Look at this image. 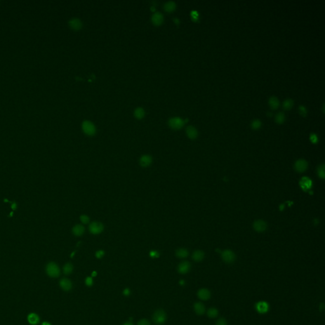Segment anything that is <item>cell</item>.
<instances>
[{
    "mask_svg": "<svg viewBox=\"0 0 325 325\" xmlns=\"http://www.w3.org/2000/svg\"><path fill=\"white\" fill-rule=\"evenodd\" d=\"M186 133L187 136L191 139L196 138L197 137V135H198V132H197L196 128L193 126H189L187 127Z\"/></svg>",
    "mask_w": 325,
    "mask_h": 325,
    "instance_id": "cell-15",
    "label": "cell"
},
{
    "mask_svg": "<svg viewBox=\"0 0 325 325\" xmlns=\"http://www.w3.org/2000/svg\"><path fill=\"white\" fill-rule=\"evenodd\" d=\"M82 129L86 135L92 136L96 133V128L93 123L90 121H84L82 123Z\"/></svg>",
    "mask_w": 325,
    "mask_h": 325,
    "instance_id": "cell-4",
    "label": "cell"
},
{
    "mask_svg": "<svg viewBox=\"0 0 325 325\" xmlns=\"http://www.w3.org/2000/svg\"><path fill=\"white\" fill-rule=\"evenodd\" d=\"M60 286L63 290L67 291L71 290L72 287L71 281L66 278H63L61 279L60 281Z\"/></svg>",
    "mask_w": 325,
    "mask_h": 325,
    "instance_id": "cell-12",
    "label": "cell"
},
{
    "mask_svg": "<svg viewBox=\"0 0 325 325\" xmlns=\"http://www.w3.org/2000/svg\"><path fill=\"white\" fill-rule=\"evenodd\" d=\"M216 325H227V322H226V321H225V319L220 318L217 322Z\"/></svg>",
    "mask_w": 325,
    "mask_h": 325,
    "instance_id": "cell-37",
    "label": "cell"
},
{
    "mask_svg": "<svg viewBox=\"0 0 325 325\" xmlns=\"http://www.w3.org/2000/svg\"><path fill=\"white\" fill-rule=\"evenodd\" d=\"M308 167V164L304 159H299L295 163V168L297 171L302 173L305 171Z\"/></svg>",
    "mask_w": 325,
    "mask_h": 325,
    "instance_id": "cell-8",
    "label": "cell"
},
{
    "mask_svg": "<svg viewBox=\"0 0 325 325\" xmlns=\"http://www.w3.org/2000/svg\"><path fill=\"white\" fill-rule=\"evenodd\" d=\"M123 325H134V324H133L132 323H131V321H128V322L125 323Z\"/></svg>",
    "mask_w": 325,
    "mask_h": 325,
    "instance_id": "cell-40",
    "label": "cell"
},
{
    "mask_svg": "<svg viewBox=\"0 0 325 325\" xmlns=\"http://www.w3.org/2000/svg\"><path fill=\"white\" fill-rule=\"evenodd\" d=\"M198 297L203 300H207L210 297V292L207 289H200L197 292Z\"/></svg>",
    "mask_w": 325,
    "mask_h": 325,
    "instance_id": "cell-16",
    "label": "cell"
},
{
    "mask_svg": "<svg viewBox=\"0 0 325 325\" xmlns=\"http://www.w3.org/2000/svg\"><path fill=\"white\" fill-rule=\"evenodd\" d=\"M204 257V253L203 251L196 250L192 253V258L196 262H200L203 260Z\"/></svg>",
    "mask_w": 325,
    "mask_h": 325,
    "instance_id": "cell-18",
    "label": "cell"
},
{
    "mask_svg": "<svg viewBox=\"0 0 325 325\" xmlns=\"http://www.w3.org/2000/svg\"><path fill=\"white\" fill-rule=\"evenodd\" d=\"M191 264L187 261H183L178 266V271L180 274H186L191 269Z\"/></svg>",
    "mask_w": 325,
    "mask_h": 325,
    "instance_id": "cell-10",
    "label": "cell"
},
{
    "mask_svg": "<svg viewBox=\"0 0 325 325\" xmlns=\"http://www.w3.org/2000/svg\"><path fill=\"white\" fill-rule=\"evenodd\" d=\"M318 174L319 176V177L324 179V164H321L318 167Z\"/></svg>",
    "mask_w": 325,
    "mask_h": 325,
    "instance_id": "cell-31",
    "label": "cell"
},
{
    "mask_svg": "<svg viewBox=\"0 0 325 325\" xmlns=\"http://www.w3.org/2000/svg\"><path fill=\"white\" fill-rule=\"evenodd\" d=\"M175 255L179 258H186L189 255V252L186 248H179L176 250Z\"/></svg>",
    "mask_w": 325,
    "mask_h": 325,
    "instance_id": "cell-21",
    "label": "cell"
},
{
    "mask_svg": "<svg viewBox=\"0 0 325 325\" xmlns=\"http://www.w3.org/2000/svg\"><path fill=\"white\" fill-rule=\"evenodd\" d=\"M27 320L29 323L31 324L36 325L39 322V318L36 314L31 313L30 314H29L27 317Z\"/></svg>",
    "mask_w": 325,
    "mask_h": 325,
    "instance_id": "cell-20",
    "label": "cell"
},
{
    "mask_svg": "<svg viewBox=\"0 0 325 325\" xmlns=\"http://www.w3.org/2000/svg\"><path fill=\"white\" fill-rule=\"evenodd\" d=\"M93 283V279L91 278V277H87L85 279V284L86 286H92Z\"/></svg>",
    "mask_w": 325,
    "mask_h": 325,
    "instance_id": "cell-36",
    "label": "cell"
},
{
    "mask_svg": "<svg viewBox=\"0 0 325 325\" xmlns=\"http://www.w3.org/2000/svg\"><path fill=\"white\" fill-rule=\"evenodd\" d=\"M104 229V225L100 222L94 221L88 226L90 232L93 235H97L102 233Z\"/></svg>",
    "mask_w": 325,
    "mask_h": 325,
    "instance_id": "cell-3",
    "label": "cell"
},
{
    "mask_svg": "<svg viewBox=\"0 0 325 325\" xmlns=\"http://www.w3.org/2000/svg\"><path fill=\"white\" fill-rule=\"evenodd\" d=\"M80 219L81 220V222H82V224H88L90 223V218L88 215H85V214H83V215H81L80 217Z\"/></svg>",
    "mask_w": 325,
    "mask_h": 325,
    "instance_id": "cell-30",
    "label": "cell"
},
{
    "mask_svg": "<svg viewBox=\"0 0 325 325\" xmlns=\"http://www.w3.org/2000/svg\"><path fill=\"white\" fill-rule=\"evenodd\" d=\"M194 309L196 313L198 315H202L205 312V307L201 302H196L194 305Z\"/></svg>",
    "mask_w": 325,
    "mask_h": 325,
    "instance_id": "cell-19",
    "label": "cell"
},
{
    "mask_svg": "<svg viewBox=\"0 0 325 325\" xmlns=\"http://www.w3.org/2000/svg\"><path fill=\"white\" fill-rule=\"evenodd\" d=\"M184 281H180V285H184Z\"/></svg>",
    "mask_w": 325,
    "mask_h": 325,
    "instance_id": "cell-43",
    "label": "cell"
},
{
    "mask_svg": "<svg viewBox=\"0 0 325 325\" xmlns=\"http://www.w3.org/2000/svg\"><path fill=\"white\" fill-rule=\"evenodd\" d=\"M207 314H208V316L209 317V318H216V317L218 315V314H219V312H218V310L217 309V308L212 307V308H209L208 312H207Z\"/></svg>",
    "mask_w": 325,
    "mask_h": 325,
    "instance_id": "cell-28",
    "label": "cell"
},
{
    "mask_svg": "<svg viewBox=\"0 0 325 325\" xmlns=\"http://www.w3.org/2000/svg\"><path fill=\"white\" fill-rule=\"evenodd\" d=\"M104 255H105L104 251L102 250H97V252H95V257H96L97 258H98V259L102 258L104 256Z\"/></svg>",
    "mask_w": 325,
    "mask_h": 325,
    "instance_id": "cell-33",
    "label": "cell"
},
{
    "mask_svg": "<svg viewBox=\"0 0 325 325\" xmlns=\"http://www.w3.org/2000/svg\"><path fill=\"white\" fill-rule=\"evenodd\" d=\"M285 120V114L282 112H279L275 116V120L278 123H282Z\"/></svg>",
    "mask_w": 325,
    "mask_h": 325,
    "instance_id": "cell-27",
    "label": "cell"
},
{
    "mask_svg": "<svg viewBox=\"0 0 325 325\" xmlns=\"http://www.w3.org/2000/svg\"><path fill=\"white\" fill-rule=\"evenodd\" d=\"M149 256L153 258H157L159 257L160 253L157 250H151L149 252Z\"/></svg>",
    "mask_w": 325,
    "mask_h": 325,
    "instance_id": "cell-32",
    "label": "cell"
},
{
    "mask_svg": "<svg viewBox=\"0 0 325 325\" xmlns=\"http://www.w3.org/2000/svg\"><path fill=\"white\" fill-rule=\"evenodd\" d=\"M253 228L257 232H264L267 229V224L264 220H258L253 223Z\"/></svg>",
    "mask_w": 325,
    "mask_h": 325,
    "instance_id": "cell-9",
    "label": "cell"
},
{
    "mask_svg": "<svg viewBox=\"0 0 325 325\" xmlns=\"http://www.w3.org/2000/svg\"><path fill=\"white\" fill-rule=\"evenodd\" d=\"M69 26L71 27L72 29L75 30H78L80 29L82 27V22L81 20L77 18H72L69 20Z\"/></svg>",
    "mask_w": 325,
    "mask_h": 325,
    "instance_id": "cell-13",
    "label": "cell"
},
{
    "mask_svg": "<svg viewBox=\"0 0 325 325\" xmlns=\"http://www.w3.org/2000/svg\"><path fill=\"white\" fill-rule=\"evenodd\" d=\"M153 161V158L151 155L144 154L142 155L139 159V164L143 168H147L150 166Z\"/></svg>",
    "mask_w": 325,
    "mask_h": 325,
    "instance_id": "cell-6",
    "label": "cell"
},
{
    "mask_svg": "<svg viewBox=\"0 0 325 325\" xmlns=\"http://www.w3.org/2000/svg\"><path fill=\"white\" fill-rule=\"evenodd\" d=\"M168 123L171 128L177 130L181 128L184 126V121L179 117H174L170 119Z\"/></svg>",
    "mask_w": 325,
    "mask_h": 325,
    "instance_id": "cell-5",
    "label": "cell"
},
{
    "mask_svg": "<svg viewBox=\"0 0 325 325\" xmlns=\"http://www.w3.org/2000/svg\"><path fill=\"white\" fill-rule=\"evenodd\" d=\"M123 295L125 296H129L130 295V290L128 288H126L123 290Z\"/></svg>",
    "mask_w": 325,
    "mask_h": 325,
    "instance_id": "cell-38",
    "label": "cell"
},
{
    "mask_svg": "<svg viewBox=\"0 0 325 325\" xmlns=\"http://www.w3.org/2000/svg\"><path fill=\"white\" fill-rule=\"evenodd\" d=\"M269 105L271 107V108L273 109H276L279 105V102L278 99V98L275 96H272L269 100Z\"/></svg>",
    "mask_w": 325,
    "mask_h": 325,
    "instance_id": "cell-23",
    "label": "cell"
},
{
    "mask_svg": "<svg viewBox=\"0 0 325 325\" xmlns=\"http://www.w3.org/2000/svg\"><path fill=\"white\" fill-rule=\"evenodd\" d=\"M134 115L137 118L141 119L145 115V111L142 108H137L134 111Z\"/></svg>",
    "mask_w": 325,
    "mask_h": 325,
    "instance_id": "cell-25",
    "label": "cell"
},
{
    "mask_svg": "<svg viewBox=\"0 0 325 325\" xmlns=\"http://www.w3.org/2000/svg\"><path fill=\"white\" fill-rule=\"evenodd\" d=\"M97 275V273L95 272V271H93V272L92 273V276H96Z\"/></svg>",
    "mask_w": 325,
    "mask_h": 325,
    "instance_id": "cell-42",
    "label": "cell"
},
{
    "mask_svg": "<svg viewBox=\"0 0 325 325\" xmlns=\"http://www.w3.org/2000/svg\"><path fill=\"white\" fill-rule=\"evenodd\" d=\"M299 110H300V114H301L302 115H303V116H306V115L307 113V109H306V107L303 106V105H300L299 106Z\"/></svg>",
    "mask_w": 325,
    "mask_h": 325,
    "instance_id": "cell-35",
    "label": "cell"
},
{
    "mask_svg": "<svg viewBox=\"0 0 325 325\" xmlns=\"http://www.w3.org/2000/svg\"><path fill=\"white\" fill-rule=\"evenodd\" d=\"M47 273L52 278H57L59 276L60 270L59 266L54 262H50L47 265Z\"/></svg>",
    "mask_w": 325,
    "mask_h": 325,
    "instance_id": "cell-2",
    "label": "cell"
},
{
    "mask_svg": "<svg viewBox=\"0 0 325 325\" xmlns=\"http://www.w3.org/2000/svg\"><path fill=\"white\" fill-rule=\"evenodd\" d=\"M256 308L258 311V312H260V313H262V314L265 313V312L268 311L269 306L268 304L265 302H260L257 304Z\"/></svg>",
    "mask_w": 325,
    "mask_h": 325,
    "instance_id": "cell-17",
    "label": "cell"
},
{
    "mask_svg": "<svg viewBox=\"0 0 325 325\" xmlns=\"http://www.w3.org/2000/svg\"><path fill=\"white\" fill-rule=\"evenodd\" d=\"M293 105V100L291 99V98H287L285 100H284L283 106V108L286 109H289L291 108V107Z\"/></svg>",
    "mask_w": 325,
    "mask_h": 325,
    "instance_id": "cell-26",
    "label": "cell"
},
{
    "mask_svg": "<svg viewBox=\"0 0 325 325\" xmlns=\"http://www.w3.org/2000/svg\"><path fill=\"white\" fill-rule=\"evenodd\" d=\"M85 228L82 224H76L72 229V234L76 237L81 236L85 233Z\"/></svg>",
    "mask_w": 325,
    "mask_h": 325,
    "instance_id": "cell-11",
    "label": "cell"
},
{
    "mask_svg": "<svg viewBox=\"0 0 325 325\" xmlns=\"http://www.w3.org/2000/svg\"><path fill=\"white\" fill-rule=\"evenodd\" d=\"M222 258L223 260L226 263H232L235 260V254H234L231 250H226L222 253Z\"/></svg>",
    "mask_w": 325,
    "mask_h": 325,
    "instance_id": "cell-7",
    "label": "cell"
},
{
    "mask_svg": "<svg viewBox=\"0 0 325 325\" xmlns=\"http://www.w3.org/2000/svg\"><path fill=\"white\" fill-rule=\"evenodd\" d=\"M73 265L71 263H67L63 267V272L65 275L71 274L73 271Z\"/></svg>",
    "mask_w": 325,
    "mask_h": 325,
    "instance_id": "cell-24",
    "label": "cell"
},
{
    "mask_svg": "<svg viewBox=\"0 0 325 325\" xmlns=\"http://www.w3.org/2000/svg\"><path fill=\"white\" fill-rule=\"evenodd\" d=\"M311 139L312 140V141L313 142H316L317 141V136L315 135V134H312L311 136Z\"/></svg>",
    "mask_w": 325,
    "mask_h": 325,
    "instance_id": "cell-39",
    "label": "cell"
},
{
    "mask_svg": "<svg viewBox=\"0 0 325 325\" xmlns=\"http://www.w3.org/2000/svg\"><path fill=\"white\" fill-rule=\"evenodd\" d=\"M42 325H51V324L48 323V322H43Z\"/></svg>",
    "mask_w": 325,
    "mask_h": 325,
    "instance_id": "cell-41",
    "label": "cell"
},
{
    "mask_svg": "<svg viewBox=\"0 0 325 325\" xmlns=\"http://www.w3.org/2000/svg\"><path fill=\"white\" fill-rule=\"evenodd\" d=\"M176 8V4L174 1H167L164 5V9L166 11H174Z\"/></svg>",
    "mask_w": 325,
    "mask_h": 325,
    "instance_id": "cell-22",
    "label": "cell"
},
{
    "mask_svg": "<svg viewBox=\"0 0 325 325\" xmlns=\"http://www.w3.org/2000/svg\"><path fill=\"white\" fill-rule=\"evenodd\" d=\"M154 323L157 325L163 324L166 321V314L163 309H158L154 312L153 316Z\"/></svg>",
    "mask_w": 325,
    "mask_h": 325,
    "instance_id": "cell-1",
    "label": "cell"
},
{
    "mask_svg": "<svg viewBox=\"0 0 325 325\" xmlns=\"http://www.w3.org/2000/svg\"><path fill=\"white\" fill-rule=\"evenodd\" d=\"M261 125H262V123H261L260 120H258V119H256V120H253L252 123H251V126H252V128H253V129L259 128L261 126Z\"/></svg>",
    "mask_w": 325,
    "mask_h": 325,
    "instance_id": "cell-29",
    "label": "cell"
},
{
    "mask_svg": "<svg viewBox=\"0 0 325 325\" xmlns=\"http://www.w3.org/2000/svg\"><path fill=\"white\" fill-rule=\"evenodd\" d=\"M137 325H151L149 321L147 319H142L139 321Z\"/></svg>",
    "mask_w": 325,
    "mask_h": 325,
    "instance_id": "cell-34",
    "label": "cell"
},
{
    "mask_svg": "<svg viewBox=\"0 0 325 325\" xmlns=\"http://www.w3.org/2000/svg\"><path fill=\"white\" fill-rule=\"evenodd\" d=\"M163 15L161 12H155L152 16V21L155 25H160L163 22Z\"/></svg>",
    "mask_w": 325,
    "mask_h": 325,
    "instance_id": "cell-14",
    "label": "cell"
}]
</instances>
